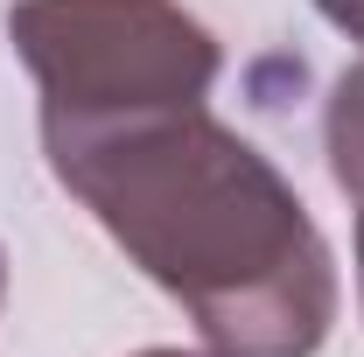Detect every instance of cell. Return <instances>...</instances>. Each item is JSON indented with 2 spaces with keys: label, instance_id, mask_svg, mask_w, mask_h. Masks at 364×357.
I'll use <instances>...</instances> for the list:
<instances>
[{
  "label": "cell",
  "instance_id": "3957f363",
  "mask_svg": "<svg viewBox=\"0 0 364 357\" xmlns=\"http://www.w3.org/2000/svg\"><path fill=\"white\" fill-rule=\"evenodd\" d=\"M322 140H329V176H336V189H343L350 203H364V63H350V70L336 78Z\"/></svg>",
  "mask_w": 364,
  "mask_h": 357
},
{
  "label": "cell",
  "instance_id": "6da1fadb",
  "mask_svg": "<svg viewBox=\"0 0 364 357\" xmlns=\"http://www.w3.org/2000/svg\"><path fill=\"white\" fill-rule=\"evenodd\" d=\"M56 182L112 231L210 357H316L336 322V260L294 182L210 105L43 127Z\"/></svg>",
  "mask_w": 364,
  "mask_h": 357
},
{
  "label": "cell",
  "instance_id": "52a82bcc",
  "mask_svg": "<svg viewBox=\"0 0 364 357\" xmlns=\"http://www.w3.org/2000/svg\"><path fill=\"white\" fill-rule=\"evenodd\" d=\"M0 294H7V252H0Z\"/></svg>",
  "mask_w": 364,
  "mask_h": 357
},
{
  "label": "cell",
  "instance_id": "277c9868",
  "mask_svg": "<svg viewBox=\"0 0 364 357\" xmlns=\"http://www.w3.org/2000/svg\"><path fill=\"white\" fill-rule=\"evenodd\" d=\"M316 7L343 28V36H350V43H364V0H316Z\"/></svg>",
  "mask_w": 364,
  "mask_h": 357
},
{
  "label": "cell",
  "instance_id": "7a4b0ae2",
  "mask_svg": "<svg viewBox=\"0 0 364 357\" xmlns=\"http://www.w3.org/2000/svg\"><path fill=\"white\" fill-rule=\"evenodd\" d=\"M7 43L43 91V127L203 105L225 49L176 0H14Z\"/></svg>",
  "mask_w": 364,
  "mask_h": 357
},
{
  "label": "cell",
  "instance_id": "5b68a950",
  "mask_svg": "<svg viewBox=\"0 0 364 357\" xmlns=\"http://www.w3.org/2000/svg\"><path fill=\"white\" fill-rule=\"evenodd\" d=\"M358 287H364V218H358Z\"/></svg>",
  "mask_w": 364,
  "mask_h": 357
},
{
  "label": "cell",
  "instance_id": "8992f818",
  "mask_svg": "<svg viewBox=\"0 0 364 357\" xmlns=\"http://www.w3.org/2000/svg\"><path fill=\"white\" fill-rule=\"evenodd\" d=\"M134 357H203V351H134Z\"/></svg>",
  "mask_w": 364,
  "mask_h": 357
}]
</instances>
